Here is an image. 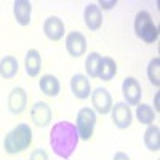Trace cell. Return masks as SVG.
<instances>
[{"instance_id": "1", "label": "cell", "mask_w": 160, "mask_h": 160, "mask_svg": "<svg viewBox=\"0 0 160 160\" xmlns=\"http://www.w3.org/2000/svg\"><path fill=\"white\" fill-rule=\"evenodd\" d=\"M78 141H80V136L77 133L75 125L68 122V120L56 122L55 125L51 127L50 146H51V151L55 152L59 158L69 160V157L77 149Z\"/></svg>"}, {"instance_id": "2", "label": "cell", "mask_w": 160, "mask_h": 160, "mask_svg": "<svg viewBox=\"0 0 160 160\" xmlns=\"http://www.w3.org/2000/svg\"><path fill=\"white\" fill-rule=\"evenodd\" d=\"M32 128L28 123H19L10 130L3 139V149L8 155H18L31 148Z\"/></svg>"}, {"instance_id": "3", "label": "cell", "mask_w": 160, "mask_h": 160, "mask_svg": "<svg viewBox=\"0 0 160 160\" xmlns=\"http://www.w3.org/2000/svg\"><path fill=\"white\" fill-rule=\"evenodd\" d=\"M133 28H135L136 37L141 38L144 43H155L158 40V28L154 22L149 11H146V10L138 11L136 16H135Z\"/></svg>"}, {"instance_id": "4", "label": "cell", "mask_w": 160, "mask_h": 160, "mask_svg": "<svg viewBox=\"0 0 160 160\" xmlns=\"http://www.w3.org/2000/svg\"><path fill=\"white\" fill-rule=\"evenodd\" d=\"M95 127H96V112L90 109V108H82L77 112V133L80 139L88 141L93 138V133H95Z\"/></svg>"}, {"instance_id": "5", "label": "cell", "mask_w": 160, "mask_h": 160, "mask_svg": "<svg viewBox=\"0 0 160 160\" xmlns=\"http://www.w3.org/2000/svg\"><path fill=\"white\" fill-rule=\"evenodd\" d=\"M90 99H91V106H93V111L99 115H106L109 114L111 109H112V95L106 90L104 87H98L91 91L90 95Z\"/></svg>"}, {"instance_id": "6", "label": "cell", "mask_w": 160, "mask_h": 160, "mask_svg": "<svg viewBox=\"0 0 160 160\" xmlns=\"http://www.w3.org/2000/svg\"><path fill=\"white\" fill-rule=\"evenodd\" d=\"M64 45H66V51H68L69 56H72V58H82L87 53V48H88L85 35L78 31H72L66 35Z\"/></svg>"}, {"instance_id": "7", "label": "cell", "mask_w": 160, "mask_h": 160, "mask_svg": "<svg viewBox=\"0 0 160 160\" xmlns=\"http://www.w3.org/2000/svg\"><path fill=\"white\" fill-rule=\"evenodd\" d=\"M122 95L125 98V102L128 106H138L141 104L142 98V88L141 83L135 77H127L122 83Z\"/></svg>"}, {"instance_id": "8", "label": "cell", "mask_w": 160, "mask_h": 160, "mask_svg": "<svg viewBox=\"0 0 160 160\" xmlns=\"http://www.w3.org/2000/svg\"><path fill=\"white\" fill-rule=\"evenodd\" d=\"M112 122L118 130H127L133 122V112L127 102H115L111 109Z\"/></svg>"}, {"instance_id": "9", "label": "cell", "mask_w": 160, "mask_h": 160, "mask_svg": "<svg viewBox=\"0 0 160 160\" xmlns=\"http://www.w3.org/2000/svg\"><path fill=\"white\" fill-rule=\"evenodd\" d=\"M31 118H32L34 125H37L38 128H45L51 123L53 111L45 101H37L34 102L32 109H31Z\"/></svg>"}, {"instance_id": "10", "label": "cell", "mask_w": 160, "mask_h": 160, "mask_svg": "<svg viewBox=\"0 0 160 160\" xmlns=\"http://www.w3.org/2000/svg\"><path fill=\"white\" fill-rule=\"evenodd\" d=\"M7 104H8V109L13 115L22 114L26 106H28V93H26V90L21 87H15L8 93Z\"/></svg>"}, {"instance_id": "11", "label": "cell", "mask_w": 160, "mask_h": 160, "mask_svg": "<svg viewBox=\"0 0 160 160\" xmlns=\"http://www.w3.org/2000/svg\"><path fill=\"white\" fill-rule=\"evenodd\" d=\"M43 34L51 42H59L66 34L64 21L59 16H48L43 21Z\"/></svg>"}, {"instance_id": "12", "label": "cell", "mask_w": 160, "mask_h": 160, "mask_svg": "<svg viewBox=\"0 0 160 160\" xmlns=\"http://www.w3.org/2000/svg\"><path fill=\"white\" fill-rule=\"evenodd\" d=\"M71 90L77 99H88L91 95L90 78L85 74H74L71 77Z\"/></svg>"}, {"instance_id": "13", "label": "cell", "mask_w": 160, "mask_h": 160, "mask_svg": "<svg viewBox=\"0 0 160 160\" xmlns=\"http://www.w3.org/2000/svg\"><path fill=\"white\" fill-rule=\"evenodd\" d=\"M83 21L87 29L91 32H96L102 28V11L96 3H88L83 10Z\"/></svg>"}, {"instance_id": "14", "label": "cell", "mask_w": 160, "mask_h": 160, "mask_svg": "<svg viewBox=\"0 0 160 160\" xmlns=\"http://www.w3.org/2000/svg\"><path fill=\"white\" fill-rule=\"evenodd\" d=\"M13 16L19 26H29L32 16V3L29 0H15L13 2Z\"/></svg>"}, {"instance_id": "15", "label": "cell", "mask_w": 160, "mask_h": 160, "mask_svg": "<svg viewBox=\"0 0 160 160\" xmlns=\"http://www.w3.org/2000/svg\"><path fill=\"white\" fill-rule=\"evenodd\" d=\"M38 87H40V91H42L45 96H50V98H56L59 95V91H61L59 80L53 74H45V75L40 77Z\"/></svg>"}, {"instance_id": "16", "label": "cell", "mask_w": 160, "mask_h": 160, "mask_svg": "<svg viewBox=\"0 0 160 160\" xmlns=\"http://www.w3.org/2000/svg\"><path fill=\"white\" fill-rule=\"evenodd\" d=\"M24 69H26V74H28L29 77H32V78L38 77V72H40V69H42V56H40L38 50L31 48L28 53H26Z\"/></svg>"}, {"instance_id": "17", "label": "cell", "mask_w": 160, "mask_h": 160, "mask_svg": "<svg viewBox=\"0 0 160 160\" xmlns=\"http://www.w3.org/2000/svg\"><path fill=\"white\" fill-rule=\"evenodd\" d=\"M117 75V62L111 56H101L99 69H98V78L102 82H111V80Z\"/></svg>"}, {"instance_id": "18", "label": "cell", "mask_w": 160, "mask_h": 160, "mask_svg": "<svg viewBox=\"0 0 160 160\" xmlns=\"http://www.w3.org/2000/svg\"><path fill=\"white\" fill-rule=\"evenodd\" d=\"M19 71V64L18 59L13 55H7L0 59V77L5 80H11L18 75Z\"/></svg>"}, {"instance_id": "19", "label": "cell", "mask_w": 160, "mask_h": 160, "mask_svg": "<svg viewBox=\"0 0 160 160\" xmlns=\"http://www.w3.org/2000/svg\"><path fill=\"white\" fill-rule=\"evenodd\" d=\"M144 146L148 148V151L151 152H158L160 149V128L157 125H148L144 131V136H142Z\"/></svg>"}, {"instance_id": "20", "label": "cell", "mask_w": 160, "mask_h": 160, "mask_svg": "<svg viewBox=\"0 0 160 160\" xmlns=\"http://www.w3.org/2000/svg\"><path fill=\"white\" fill-rule=\"evenodd\" d=\"M101 62V55L96 51H91L85 59V71L88 78H98V69Z\"/></svg>"}, {"instance_id": "21", "label": "cell", "mask_w": 160, "mask_h": 160, "mask_svg": "<svg viewBox=\"0 0 160 160\" xmlns=\"http://www.w3.org/2000/svg\"><path fill=\"white\" fill-rule=\"evenodd\" d=\"M155 112L149 104H138L136 106V118L142 125H152L155 120Z\"/></svg>"}, {"instance_id": "22", "label": "cell", "mask_w": 160, "mask_h": 160, "mask_svg": "<svg viewBox=\"0 0 160 160\" xmlns=\"http://www.w3.org/2000/svg\"><path fill=\"white\" fill-rule=\"evenodd\" d=\"M148 78H149V82L158 88L160 87V59L158 58H152L148 64Z\"/></svg>"}, {"instance_id": "23", "label": "cell", "mask_w": 160, "mask_h": 160, "mask_svg": "<svg viewBox=\"0 0 160 160\" xmlns=\"http://www.w3.org/2000/svg\"><path fill=\"white\" fill-rule=\"evenodd\" d=\"M29 160H50V155H48L47 149L38 148V149H34V151L31 152Z\"/></svg>"}, {"instance_id": "24", "label": "cell", "mask_w": 160, "mask_h": 160, "mask_svg": "<svg viewBox=\"0 0 160 160\" xmlns=\"http://www.w3.org/2000/svg\"><path fill=\"white\" fill-rule=\"evenodd\" d=\"M99 7V10H112L115 5H117V0H109V2H106V0H99V2L96 3Z\"/></svg>"}, {"instance_id": "25", "label": "cell", "mask_w": 160, "mask_h": 160, "mask_svg": "<svg viewBox=\"0 0 160 160\" xmlns=\"http://www.w3.org/2000/svg\"><path fill=\"white\" fill-rule=\"evenodd\" d=\"M112 160H131V158L125 152H115V155L112 157Z\"/></svg>"}, {"instance_id": "26", "label": "cell", "mask_w": 160, "mask_h": 160, "mask_svg": "<svg viewBox=\"0 0 160 160\" xmlns=\"http://www.w3.org/2000/svg\"><path fill=\"white\" fill-rule=\"evenodd\" d=\"M158 96H160V93L157 91L155 95H154V112H155V114L158 112Z\"/></svg>"}]
</instances>
